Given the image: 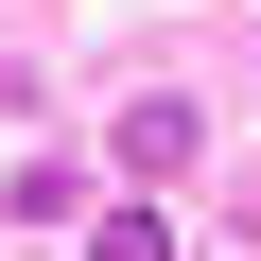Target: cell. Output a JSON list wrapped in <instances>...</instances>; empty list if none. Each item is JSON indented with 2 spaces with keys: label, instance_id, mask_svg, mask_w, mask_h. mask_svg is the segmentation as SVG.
<instances>
[{
  "label": "cell",
  "instance_id": "cell-1",
  "mask_svg": "<svg viewBox=\"0 0 261 261\" xmlns=\"http://www.w3.org/2000/svg\"><path fill=\"white\" fill-rule=\"evenodd\" d=\"M87 261H174V226H157V209H105V244H87Z\"/></svg>",
  "mask_w": 261,
  "mask_h": 261
}]
</instances>
